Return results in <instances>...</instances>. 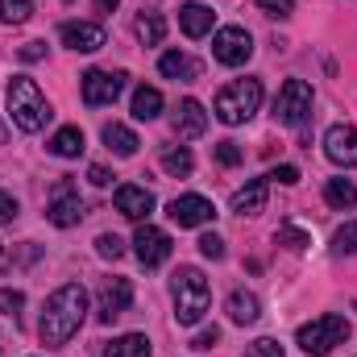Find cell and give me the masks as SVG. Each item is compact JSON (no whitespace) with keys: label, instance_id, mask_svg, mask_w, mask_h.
Segmentation results:
<instances>
[{"label":"cell","instance_id":"cell-13","mask_svg":"<svg viewBox=\"0 0 357 357\" xmlns=\"http://www.w3.org/2000/svg\"><path fill=\"white\" fill-rule=\"evenodd\" d=\"M112 204H116V212H121L125 220L146 225V216L154 212V191H146V187H137V183H121V187L112 191Z\"/></svg>","mask_w":357,"mask_h":357},{"label":"cell","instance_id":"cell-31","mask_svg":"<svg viewBox=\"0 0 357 357\" xmlns=\"http://www.w3.org/2000/svg\"><path fill=\"white\" fill-rule=\"evenodd\" d=\"M96 254L108 258V262H116V258L125 254V241H121L116 233H100V237H96Z\"/></svg>","mask_w":357,"mask_h":357},{"label":"cell","instance_id":"cell-24","mask_svg":"<svg viewBox=\"0 0 357 357\" xmlns=\"http://www.w3.org/2000/svg\"><path fill=\"white\" fill-rule=\"evenodd\" d=\"M324 204L328 208H357V187L349 183V178H328L324 183Z\"/></svg>","mask_w":357,"mask_h":357},{"label":"cell","instance_id":"cell-11","mask_svg":"<svg viewBox=\"0 0 357 357\" xmlns=\"http://www.w3.org/2000/svg\"><path fill=\"white\" fill-rule=\"evenodd\" d=\"M96 303H100V307H96L100 320L112 324L116 316L129 312V303H133V282H129V278H104L100 291H96Z\"/></svg>","mask_w":357,"mask_h":357},{"label":"cell","instance_id":"cell-44","mask_svg":"<svg viewBox=\"0 0 357 357\" xmlns=\"http://www.w3.org/2000/svg\"><path fill=\"white\" fill-rule=\"evenodd\" d=\"M0 142H4V125H0Z\"/></svg>","mask_w":357,"mask_h":357},{"label":"cell","instance_id":"cell-4","mask_svg":"<svg viewBox=\"0 0 357 357\" xmlns=\"http://www.w3.org/2000/svg\"><path fill=\"white\" fill-rule=\"evenodd\" d=\"M212 108H216V121H225V125L250 121L262 108V79H233V84H225L216 91Z\"/></svg>","mask_w":357,"mask_h":357},{"label":"cell","instance_id":"cell-3","mask_svg":"<svg viewBox=\"0 0 357 357\" xmlns=\"http://www.w3.org/2000/svg\"><path fill=\"white\" fill-rule=\"evenodd\" d=\"M8 116H13V125H17L21 133H38V129H46V121H50V104H46L42 88H38L29 75H13V79H8Z\"/></svg>","mask_w":357,"mask_h":357},{"label":"cell","instance_id":"cell-14","mask_svg":"<svg viewBox=\"0 0 357 357\" xmlns=\"http://www.w3.org/2000/svg\"><path fill=\"white\" fill-rule=\"evenodd\" d=\"M324 154H328L337 167L354 171L357 167V125H333V129L324 133Z\"/></svg>","mask_w":357,"mask_h":357},{"label":"cell","instance_id":"cell-17","mask_svg":"<svg viewBox=\"0 0 357 357\" xmlns=\"http://www.w3.org/2000/svg\"><path fill=\"white\" fill-rule=\"evenodd\" d=\"M266 191H270V178H250L237 195H233V212L237 216H258L262 208H266Z\"/></svg>","mask_w":357,"mask_h":357},{"label":"cell","instance_id":"cell-34","mask_svg":"<svg viewBox=\"0 0 357 357\" xmlns=\"http://www.w3.org/2000/svg\"><path fill=\"white\" fill-rule=\"evenodd\" d=\"M216 162H220V167H237V162H241L237 142H216Z\"/></svg>","mask_w":357,"mask_h":357},{"label":"cell","instance_id":"cell-20","mask_svg":"<svg viewBox=\"0 0 357 357\" xmlns=\"http://www.w3.org/2000/svg\"><path fill=\"white\" fill-rule=\"evenodd\" d=\"M104 146L116 154V158H133L137 154V133L129 129V125H121V121H112V125H104Z\"/></svg>","mask_w":357,"mask_h":357},{"label":"cell","instance_id":"cell-30","mask_svg":"<svg viewBox=\"0 0 357 357\" xmlns=\"http://www.w3.org/2000/svg\"><path fill=\"white\" fill-rule=\"evenodd\" d=\"M333 254H357V220H349V225H341L337 229V237H333Z\"/></svg>","mask_w":357,"mask_h":357},{"label":"cell","instance_id":"cell-12","mask_svg":"<svg viewBox=\"0 0 357 357\" xmlns=\"http://www.w3.org/2000/svg\"><path fill=\"white\" fill-rule=\"evenodd\" d=\"M167 216L175 220L178 229H199V225H208L216 216V204L208 195H175L167 204Z\"/></svg>","mask_w":357,"mask_h":357},{"label":"cell","instance_id":"cell-33","mask_svg":"<svg viewBox=\"0 0 357 357\" xmlns=\"http://www.w3.org/2000/svg\"><path fill=\"white\" fill-rule=\"evenodd\" d=\"M245 357H287V354H282V345H278V341L262 337V341H254V345L245 349Z\"/></svg>","mask_w":357,"mask_h":357},{"label":"cell","instance_id":"cell-39","mask_svg":"<svg viewBox=\"0 0 357 357\" xmlns=\"http://www.w3.org/2000/svg\"><path fill=\"white\" fill-rule=\"evenodd\" d=\"M266 178H270V183H282V187H291V183H299V171H295V167H274Z\"/></svg>","mask_w":357,"mask_h":357},{"label":"cell","instance_id":"cell-35","mask_svg":"<svg viewBox=\"0 0 357 357\" xmlns=\"http://www.w3.org/2000/svg\"><path fill=\"white\" fill-rule=\"evenodd\" d=\"M199 254L216 262V258H225V241H220L216 233H204V237H199Z\"/></svg>","mask_w":357,"mask_h":357},{"label":"cell","instance_id":"cell-38","mask_svg":"<svg viewBox=\"0 0 357 357\" xmlns=\"http://www.w3.org/2000/svg\"><path fill=\"white\" fill-rule=\"evenodd\" d=\"M17 54H21V63H38V59H46V42H25Z\"/></svg>","mask_w":357,"mask_h":357},{"label":"cell","instance_id":"cell-25","mask_svg":"<svg viewBox=\"0 0 357 357\" xmlns=\"http://www.w3.org/2000/svg\"><path fill=\"white\" fill-rule=\"evenodd\" d=\"M162 112V91L158 88H137L133 91V116L137 121H154Z\"/></svg>","mask_w":357,"mask_h":357},{"label":"cell","instance_id":"cell-28","mask_svg":"<svg viewBox=\"0 0 357 357\" xmlns=\"http://www.w3.org/2000/svg\"><path fill=\"white\" fill-rule=\"evenodd\" d=\"M274 241H278V245H287V250H295V254L312 245V237H307L303 229H295V225H282V229L274 233Z\"/></svg>","mask_w":357,"mask_h":357},{"label":"cell","instance_id":"cell-23","mask_svg":"<svg viewBox=\"0 0 357 357\" xmlns=\"http://www.w3.org/2000/svg\"><path fill=\"white\" fill-rule=\"evenodd\" d=\"M50 154H59V158H79V154H84V129H79V125L59 129V133L50 137Z\"/></svg>","mask_w":357,"mask_h":357},{"label":"cell","instance_id":"cell-2","mask_svg":"<svg viewBox=\"0 0 357 357\" xmlns=\"http://www.w3.org/2000/svg\"><path fill=\"white\" fill-rule=\"evenodd\" d=\"M171 295H175V320L183 328L199 324L208 303H212V282L204 278L199 266H178L175 270V282H171Z\"/></svg>","mask_w":357,"mask_h":357},{"label":"cell","instance_id":"cell-29","mask_svg":"<svg viewBox=\"0 0 357 357\" xmlns=\"http://www.w3.org/2000/svg\"><path fill=\"white\" fill-rule=\"evenodd\" d=\"M29 13H33V0H0V17H4L8 25L29 21Z\"/></svg>","mask_w":357,"mask_h":357},{"label":"cell","instance_id":"cell-37","mask_svg":"<svg viewBox=\"0 0 357 357\" xmlns=\"http://www.w3.org/2000/svg\"><path fill=\"white\" fill-rule=\"evenodd\" d=\"M212 345H220V328L216 324L204 328V333H195V341H191V349H212Z\"/></svg>","mask_w":357,"mask_h":357},{"label":"cell","instance_id":"cell-21","mask_svg":"<svg viewBox=\"0 0 357 357\" xmlns=\"http://www.w3.org/2000/svg\"><path fill=\"white\" fill-rule=\"evenodd\" d=\"M258 316H262V303H258L254 291H233L229 295V320L233 324H258Z\"/></svg>","mask_w":357,"mask_h":357},{"label":"cell","instance_id":"cell-43","mask_svg":"<svg viewBox=\"0 0 357 357\" xmlns=\"http://www.w3.org/2000/svg\"><path fill=\"white\" fill-rule=\"evenodd\" d=\"M8 266V250H4V241H0V270Z\"/></svg>","mask_w":357,"mask_h":357},{"label":"cell","instance_id":"cell-22","mask_svg":"<svg viewBox=\"0 0 357 357\" xmlns=\"http://www.w3.org/2000/svg\"><path fill=\"white\" fill-rule=\"evenodd\" d=\"M104 357H150V341L142 333H125V337H112L104 345Z\"/></svg>","mask_w":357,"mask_h":357},{"label":"cell","instance_id":"cell-32","mask_svg":"<svg viewBox=\"0 0 357 357\" xmlns=\"http://www.w3.org/2000/svg\"><path fill=\"white\" fill-rule=\"evenodd\" d=\"M21 307H25V295H21V291H13V287H0V312L17 320V316H21Z\"/></svg>","mask_w":357,"mask_h":357},{"label":"cell","instance_id":"cell-15","mask_svg":"<svg viewBox=\"0 0 357 357\" xmlns=\"http://www.w3.org/2000/svg\"><path fill=\"white\" fill-rule=\"evenodd\" d=\"M59 38H63V46H71L79 54H91V50L104 46V25H96V21H67V25H59Z\"/></svg>","mask_w":357,"mask_h":357},{"label":"cell","instance_id":"cell-10","mask_svg":"<svg viewBox=\"0 0 357 357\" xmlns=\"http://www.w3.org/2000/svg\"><path fill=\"white\" fill-rule=\"evenodd\" d=\"M171 237L162 233V229H154V225H137V233H133V254H137V262L146 270L162 266L167 258H171Z\"/></svg>","mask_w":357,"mask_h":357},{"label":"cell","instance_id":"cell-19","mask_svg":"<svg viewBox=\"0 0 357 357\" xmlns=\"http://www.w3.org/2000/svg\"><path fill=\"white\" fill-rule=\"evenodd\" d=\"M158 71L167 75V79H178V84H191V79H199V63L195 59H187V54H178V50H167L162 59H158Z\"/></svg>","mask_w":357,"mask_h":357},{"label":"cell","instance_id":"cell-9","mask_svg":"<svg viewBox=\"0 0 357 357\" xmlns=\"http://www.w3.org/2000/svg\"><path fill=\"white\" fill-rule=\"evenodd\" d=\"M125 71H88L84 79H79V96H84V104L88 108H104V104H112L121 91H125Z\"/></svg>","mask_w":357,"mask_h":357},{"label":"cell","instance_id":"cell-16","mask_svg":"<svg viewBox=\"0 0 357 357\" xmlns=\"http://www.w3.org/2000/svg\"><path fill=\"white\" fill-rule=\"evenodd\" d=\"M204 129H208V112H204V104L199 100H183L175 112V133L183 142H191V137H204Z\"/></svg>","mask_w":357,"mask_h":357},{"label":"cell","instance_id":"cell-36","mask_svg":"<svg viewBox=\"0 0 357 357\" xmlns=\"http://www.w3.org/2000/svg\"><path fill=\"white\" fill-rule=\"evenodd\" d=\"M17 216H21V204H17V195L0 191V225H13Z\"/></svg>","mask_w":357,"mask_h":357},{"label":"cell","instance_id":"cell-1","mask_svg":"<svg viewBox=\"0 0 357 357\" xmlns=\"http://www.w3.org/2000/svg\"><path fill=\"white\" fill-rule=\"evenodd\" d=\"M84 312H88V291H84L79 282H63V287L46 299V307H42V320H38L42 345H46V349H63V345L79 333Z\"/></svg>","mask_w":357,"mask_h":357},{"label":"cell","instance_id":"cell-42","mask_svg":"<svg viewBox=\"0 0 357 357\" xmlns=\"http://www.w3.org/2000/svg\"><path fill=\"white\" fill-rule=\"evenodd\" d=\"M116 4H121V0H96V8H100V13H112Z\"/></svg>","mask_w":357,"mask_h":357},{"label":"cell","instance_id":"cell-7","mask_svg":"<svg viewBox=\"0 0 357 357\" xmlns=\"http://www.w3.org/2000/svg\"><path fill=\"white\" fill-rule=\"evenodd\" d=\"M46 220H50L54 229H71V225L84 220V199H79L75 178L63 175L59 183H54V191H50V208H46Z\"/></svg>","mask_w":357,"mask_h":357},{"label":"cell","instance_id":"cell-27","mask_svg":"<svg viewBox=\"0 0 357 357\" xmlns=\"http://www.w3.org/2000/svg\"><path fill=\"white\" fill-rule=\"evenodd\" d=\"M162 171H167V175H191V171H195L191 150H187V146H171V150H162Z\"/></svg>","mask_w":357,"mask_h":357},{"label":"cell","instance_id":"cell-18","mask_svg":"<svg viewBox=\"0 0 357 357\" xmlns=\"http://www.w3.org/2000/svg\"><path fill=\"white\" fill-rule=\"evenodd\" d=\"M212 21H216V13H212L208 4H183V8H178V25H183L187 38H204V33H212Z\"/></svg>","mask_w":357,"mask_h":357},{"label":"cell","instance_id":"cell-6","mask_svg":"<svg viewBox=\"0 0 357 357\" xmlns=\"http://www.w3.org/2000/svg\"><path fill=\"white\" fill-rule=\"evenodd\" d=\"M307 116H312V84L287 79L278 88V96H274V121L287 125V129H299Z\"/></svg>","mask_w":357,"mask_h":357},{"label":"cell","instance_id":"cell-8","mask_svg":"<svg viewBox=\"0 0 357 357\" xmlns=\"http://www.w3.org/2000/svg\"><path fill=\"white\" fill-rule=\"evenodd\" d=\"M212 59L225 63V67L250 63V59H254V38H250V29H241V25L216 29V38H212Z\"/></svg>","mask_w":357,"mask_h":357},{"label":"cell","instance_id":"cell-40","mask_svg":"<svg viewBox=\"0 0 357 357\" xmlns=\"http://www.w3.org/2000/svg\"><path fill=\"white\" fill-rule=\"evenodd\" d=\"M258 8H266L270 17H287L295 8V0H258Z\"/></svg>","mask_w":357,"mask_h":357},{"label":"cell","instance_id":"cell-5","mask_svg":"<svg viewBox=\"0 0 357 357\" xmlns=\"http://www.w3.org/2000/svg\"><path fill=\"white\" fill-rule=\"evenodd\" d=\"M295 341H299V349L307 357H328L337 345L349 341V320L337 316V312H324V316H316L312 324H303V328L295 333Z\"/></svg>","mask_w":357,"mask_h":357},{"label":"cell","instance_id":"cell-41","mask_svg":"<svg viewBox=\"0 0 357 357\" xmlns=\"http://www.w3.org/2000/svg\"><path fill=\"white\" fill-rule=\"evenodd\" d=\"M88 178L96 183V187H108V183H112V175H108L104 167H91V171H88Z\"/></svg>","mask_w":357,"mask_h":357},{"label":"cell","instance_id":"cell-26","mask_svg":"<svg viewBox=\"0 0 357 357\" xmlns=\"http://www.w3.org/2000/svg\"><path fill=\"white\" fill-rule=\"evenodd\" d=\"M133 29H137V38H142V46H158V42L167 38V21H162L158 13H142Z\"/></svg>","mask_w":357,"mask_h":357}]
</instances>
